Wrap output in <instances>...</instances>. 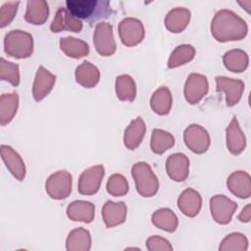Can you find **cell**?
Instances as JSON below:
<instances>
[{
	"instance_id": "1",
	"label": "cell",
	"mask_w": 251,
	"mask_h": 251,
	"mask_svg": "<svg viewBox=\"0 0 251 251\" xmlns=\"http://www.w3.org/2000/svg\"><path fill=\"white\" fill-rule=\"evenodd\" d=\"M211 33L219 42L243 39L248 32L246 22L228 9L218 11L211 22Z\"/></svg>"
},
{
	"instance_id": "2",
	"label": "cell",
	"mask_w": 251,
	"mask_h": 251,
	"mask_svg": "<svg viewBox=\"0 0 251 251\" xmlns=\"http://www.w3.org/2000/svg\"><path fill=\"white\" fill-rule=\"evenodd\" d=\"M67 9L77 19L93 23L97 20L108 18L111 14L109 1L98 0H67Z\"/></svg>"
},
{
	"instance_id": "3",
	"label": "cell",
	"mask_w": 251,
	"mask_h": 251,
	"mask_svg": "<svg viewBox=\"0 0 251 251\" xmlns=\"http://www.w3.org/2000/svg\"><path fill=\"white\" fill-rule=\"evenodd\" d=\"M5 53L16 59L28 58L33 53V37L21 29L10 30L4 37Z\"/></svg>"
},
{
	"instance_id": "4",
	"label": "cell",
	"mask_w": 251,
	"mask_h": 251,
	"mask_svg": "<svg viewBox=\"0 0 251 251\" xmlns=\"http://www.w3.org/2000/svg\"><path fill=\"white\" fill-rule=\"evenodd\" d=\"M131 176L136 190L142 197H152L158 192L159 179L146 162L135 163L131 168Z\"/></svg>"
},
{
	"instance_id": "5",
	"label": "cell",
	"mask_w": 251,
	"mask_h": 251,
	"mask_svg": "<svg viewBox=\"0 0 251 251\" xmlns=\"http://www.w3.org/2000/svg\"><path fill=\"white\" fill-rule=\"evenodd\" d=\"M73 176L66 170L53 173L45 182L46 193L55 200L66 199L72 192Z\"/></svg>"
},
{
	"instance_id": "6",
	"label": "cell",
	"mask_w": 251,
	"mask_h": 251,
	"mask_svg": "<svg viewBox=\"0 0 251 251\" xmlns=\"http://www.w3.org/2000/svg\"><path fill=\"white\" fill-rule=\"evenodd\" d=\"M93 44L97 53L103 57L112 56L117 49L113 25L107 22H100L95 25Z\"/></svg>"
},
{
	"instance_id": "7",
	"label": "cell",
	"mask_w": 251,
	"mask_h": 251,
	"mask_svg": "<svg viewBox=\"0 0 251 251\" xmlns=\"http://www.w3.org/2000/svg\"><path fill=\"white\" fill-rule=\"evenodd\" d=\"M119 35L122 43L126 47H133L142 42L145 29L141 21L136 18H125L118 26Z\"/></svg>"
},
{
	"instance_id": "8",
	"label": "cell",
	"mask_w": 251,
	"mask_h": 251,
	"mask_svg": "<svg viewBox=\"0 0 251 251\" xmlns=\"http://www.w3.org/2000/svg\"><path fill=\"white\" fill-rule=\"evenodd\" d=\"M183 140L186 147L195 154L207 152L211 144L208 130L197 124H191L184 129Z\"/></svg>"
},
{
	"instance_id": "9",
	"label": "cell",
	"mask_w": 251,
	"mask_h": 251,
	"mask_svg": "<svg viewBox=\"0 0 251 251\" xmlns=\"http://www.w3.org/2000/svg\"><path fill=\"white\" fill-rule=\"evenodd\" d=\"M236 209L237 203L224 194H216L210 199L211 216L220 225H227Z\"/></svg>"
},
{
	"instance_id": "10",
	"label": "cell",
	"mask_w": 251,
	"mask_h": 251,
	"mask_svg": "<svg viewBox=\"0 0 251 251\" xmlns=\"http://www.w3.org/2000/svg\"><path fill=\"white\" fill-rule=\"evenodd\" d=\"M209 82L206 75L202 74H190L184 83L183 94L185 100L191 104H198L208 93Z\"/></svg>"
},
{
	"instance_id": "11",
	"label": "cell",
	"mask_w": 251,
	"mask_h": 251,
	"mask_svg": "<svg viewBox=\"0 0 251 251\" xmlns=\"http://www.w3.org/2000/svg\"><path fill=\"white\" fill-rule=\"evenodd\" d=\"M105 169L103 165L92 166L84 170L78 177L77 191L82 195H93L98 192L103 177Z\"/></svg>"
},
{
	"instance_id": "12",
	"label": "cell",
	"mask_w": 251,
	"mask_h": 251,
	"mask_svg": "<svg viewBox=\"0 0 251 251\" xmlns=\"http://www.w3.org/2000/svg\"><path fill=\"white\" fill-rule=\"evenodd\" d=\"M216 91L226 94V103L228 107L236 105L243 94L245 84L240 79L218 75L215 77Z\"/></svg>"
},
{
	"instance_id": "13",
	"label": "cell",
	"mask_w": 251,
	"mask_h": 251,
	"mask_svg": "<svg viewBox=\"0 0 251 251\" xmlns=\"http://www.w3.org/2000/svg\"><path fill=\"white\" fill-rule=\"evenodd\" d=\"M52 32H61L69 30L73 32H80L82 29V22L75 18L67 8L60 7L50 25Z\"/></svg>"
},
{
	"instance_id": "14",
	"label": "cell",
	"mask_w": 251,
	"mask_h": 251,
	"mask_svg": "<svg viewBox=\"0 0 251 251\" xmlns=\"http://www.w3.org/2000/svg\"><path fill=\"white\" fill-rule=\"evenodd\" d=\"M166 171L169 177L176 182L184 181L189 175V159L183 153H174L167 158Z\"/></svg>"
},
{
	"instance_id": "15",
	"label": "cell",
	"mask_w": 251,
	"mask_h": 251,
	"mask_svg": "<svg viewBox=\"0 0 251 251\" xmlns=\"http://www.w3.org/2000/svg\"><path fill=\"white\" fill-rule=\"evenodd\" d=\"M56 82V75L50 73L43 66H39L32 85V96L35 101L39 102L44 99L53 89Z\"/></svg>"
},
{
	"instance_id": "16",
	"label": "cell",
	"mask_w": 251,
	"mask_h": 251,
	"mask_svg": "<svg viewBox=\"0 0 251 251\" xmlns=\"http://www.w3.org/2000/svg\"><path fill=\"white\" fill-rule=\"evenodd\" d=\"M127 207L125 202L106 201L102 207V219L106 227H114L122 225L126 220Z\"/></svg>"
},
{
	"instance_id": "17",
	"label": "cell",
	"mask_w": 251,
	"mask_h": 251,
	"mask_svg": "<svg viewBox=\"0 0 251 251\" xmlns=\"http://www.w3.org/2000/svg\"><path fill=\"white\" fill-rule=\"evenodd\" d=\"M228 190L240 199H247L251 196V177L245 171H235L226 179Z\"/></svg>"
},
{
	"instance_id": "18",
	"label": "cell",
	"mask_w": 251,
	"mask_h": 251,
	"mask_svg": "<svg viewBox=\"0 0 251 251\" xmlns=\"http://www.w3.org/2000/svg\"><path fill=\"white\" fill-rule=\"evenodd\" d=\"M1 158L14 177L20 181L24 180L26 170L21 155L11 146L3 144L1 145Z\"/></svg>"
},
{
	"instance_id": "19",
	"label": "cell",
	"mask_w": 251,
	"mask_h": 251,
	"mask_svg": "<svg viewBox=\"0 0 251 251\" xmlns=\"http://www.w3.org/2000/svg\"><path fill=\"white\" fill-rule=\"evenodd\" d=\"M226 143L232 155H239L246 147V137L240 128L238 120L233 117L226 129Z\"/></svg>"
},
{
	"instance_id": "20",
	"label": "cell",
	"mask_w": 251,
	"mask_h": 251,
	"mask_svg": "<svg viewBox=\"0 0 251 251\" xmlns=\"http://www.w3.org/2000/svg\"><path fill=\"white\" fill-rule=\"evenodd\" d=\"M177 207L183 215L193 218L197 216L201 210L202 197L195 189L186 188L177 198Z\"/></svg>"
},
{
	"instance_id": "21",
	"label": "cell",
	"mask_w": 251,
	"mask_h": 251,
	"mask_svg": "<svg viewBox=\"0 0 251 251\" xmlns=\"http://www.w3.org/2000/svg\"><path fill=\"white\" fill-rule=\"evenodd\" d=\"M66 212L70 220L89 224L94 220L95 207L89 201L75 200L69 204Z\"/></svg>"
},
{
	"instance_id": "22",
	"label": "cell",
	"mask_w": 251,
	"mask_h": 251,
	"mask_svg": "<svg viewBox=\"0 0 251 251\" xmlns=\"http://www.w3.org/2000/svg\"><path fill=\"white\" fill-rule=\"evenodd\" d=\"M146 133V125L141 117L132 120L124 132V144L129 150L136 149Z\"/></svg>"
},
{
	"instance_id": "23",
	"label": "cell",
	"mask_w": 251,
	"mask_h": 251,
	"mask_svg": "<svg viewBox=\"0 0 251 251\" xmlns=\"http://www.w3.org/2000/svg\"><path fill=\"white\" fill-rule=\"evenodd\" d=\"M191 18V12L184 7H176L172 9L165 18L166 28L173 33L183 31L188 25Z\"/></svg>"
},
{
	"instance_id": "24",
	"label": "cell",
	"mask_w": 251,
	"mask_h": 251,
	"mask_svg": "<svg viewBox=\"0 0 251 251\" xmlns=\"http://www.w3.org/2000/svg\"><path fill=\"white\" fill-rule=\"evenodd\" d=\"M75 81L85 88H92L100 80L99 69L88 61H83L78 65L75 72Z\"/></svg>"
},
{
	"instance_id": "25",
	"label": "cell",
	"mask_w": 251,
	"mask_h": 251,
	"mask_svg": "<svg viewBox=\"0 0 251 251\" xmlns=\"http://www.w3.org/2000/svg\"><path fill=\"white\" fill-rule=\"evenodd\" d=\"M49 16V5L44 0H29L26 3L25 20L32 25H43Z\"/></svg>"
},
{
	"instance_id": "26",
	"label": "cell",
	"mask_w": 251,
	"mask_h": 251,
	"mask_svg": "<svg viewBox=\"0 0 251 251\" xmlns=\"http://www.w3.org/2000/svg\"><path fill=\"white\" fill-rule=\"evenodd\" d=\"M173 96L167 86L156 89L150 98V107L154 113L160 116L168 115L172 109Z\"/></svg>"
},
{
	"instance_id": "27",
	"label": "cell",
	"mask_w": 251,
	"mask_h": 251,
	"mask_svg": "<svg viewBox=\"0 0 251 251\" xmlns=\"http://www.w3.org/2000/svg\"><path fill=\"white\" fill-rule=\"evenodd\" d=\"M91 248L90 232L84 227H77L70 231L66 240L68 251H88Z\"/></svg>"
},
{
	"instance_id": "28",
	"label": "cell",
	"mask_w": 251,
	"mask_h": 251,
	"mask_svg": "<svg viewBox=\"0 0 251 251\" xmlns=\"http://www.w3.org/2000/svg\"><path fill=\"white\" fill-rule=\"evenodd\" d=\"M223 63L229 72L242 73L248 68L249 57L241 49H231L224 54Z\"/></svg>"
},
{
	"instance_id": "29",
	"label": "cell",
	"mask_w": 251,
	"mask_h": 251,
	"mask_svg": "<svg viewBox=\"0 0 251 251\" xmlns=\"http://www.w3.org/2000/svg\"><path fill=\"white\" fill-rule=\"evenodd\" d=\"M60 48L68 57L74 59L85 57L89 53L88 44L85 41L73 36L60 38Z\"/></svg>"
},
{
	"instance_id": "30",
	"label": "cell",
	"mask_w": 251,
	"mask_h": 251,
	"mask_svg": "<svg viewBox=\"0 0 251 251\" xmlns=\"http://www.w3.org/2000/svg\"><path fill=\"white\" fill-rule=\"evenodd\" d=\"M152 224L165 231L175 232L178 226L176 215L169 208H161L156 210L151 217Z\"/></svg>"
},
{
	"instance_id": "31",
	"label": "cell",
	"mask_w": 251,
	"mask_h": 251,
	"mask_svg": "<svg viewBox=\"0 0 251 251\" xmlns=\"http://www.w3.org/2000/svg\"><path fill=\"white\" fill-rule=\"evenodd\" d=\"M19 107V95L17 92L3 93L0 97V125L9 124L15 117Z\"/></svg>"
},
{
	"instance_id": "32",
	"label": "cell",
	"mask_w": 251,
	"mask_h": 251,
	"mask_svg": "<svg viewBox=\"0 0 251 251\" xmlns=\"http://www.w3.org/2000/svg\"><path fill=\"white\" fill-rule=\"evenodd\" d=\"M116 95L121 101L131 102L136 97V84L134 79L128 75H121L115 81Z\"/></svg>"
},
{
	"instance_id": "33",
	"label": "cell",
	"mask_w": 251,
	"mask_h": 251,
	"mask_svg": "<svg viewBox=\"0 0 251 251\" xmlns=\"http://www.w3.org/2000/svg\"><path fill=\"white\" fill-rule=\"evenodd\" d=\"M175 137L169 131L161 128H154L151 134L150 148L153 153L161 155L175 145Z\"/></svg>"
},
{
	"instance_id": "34",
	"label": "cell",
	"mask_w": 251,
	"mask_h": 251,
	"mask_svg": "<svg viewBox=\"0 0 251 251\" xmlns=\"http://www.w3.org/2000/svg\"><path fill=\"white\" fill-rule=\"evenodd\" d=\"M196 50L190 44H181L176 46L171 53L168 60V68L175 69L192 61L195 57Z\"/></svg>"
},
{
	"instance_id": "35",
	"label": "cell",
	"mask_w": 251,
	"mask_h": 251,
	"mask_svg": "<svg viewBox=\"0 0 251 251\" xmlns=\"http://www.w3.org/2000/svg\"><path fill=\"white\" fill-rule=\"evenodd\" d=\"M248 249V239L240 232H232L226 235L221 242V251H245Z\"/></svg>"
},
{
	"instance_id": "36",
	"label": "cell",
	"mask_w": 251,
	"mask_h": 251,
	"mask_svg": "<svg viewBox=\"0 0 251 251\" xmlns=\"http://www.w3.org/2000/svg\"><path fill=\"white\" fill-rule=\"evenodd\" d=\"M0 79L8 81L13 86L20 84V66L18 64L0 59Z\"/></svg>"
},
{
	"instance_id": "37",
	"label": "cell",
	"mask_w": 251,
	"mask_h": 251,
	"mask_svg": "<svg viewBox=\"0 0 251 251\" xmlns=\"http://www.w3.org/2000/svg\"><path fill=\"white\" fill-rule=\"evenodd\" d=\"M107 192L115 197L124 196L128 192L129 185L126 178L120 174L112 175L107 181Z\"/></svg>"
},
{
	"instance_id": "38",
	"label": "cell",
	"mask_w": 251,
	"mask_h": 251,
	"mask_svg": "<svg viewBox=\"0 0 251 251\" xmlns=\"http://www.w3.org/2000/svg\"><path fill=\"white\" fill-rule=\"evenodd\" d=\"M19 5H20L19 1H9L1 5L0 7V27L1 28L11 24V22L16 17Z\"/></svg>"
},
{
	"instance_id": "39",
	"label": "cell",
	"mask_w": 251,
	"mask_h": 251,
	"mask_svg": "<svg viewBox=\"0 0 251 251\" xmlns=\"http://www.w3.org/2000/svg\"><path fill=\"white\" fill-rule=\"evenodd\" d=\"M146 248L149 251H172L173 246L170 241L162 236L152 235L146 240Z\"/></svg>"
},
{
	"instance_id": "40",
	"label": "cell",
	"mask_w": 251,
	"mask_h": 251,
	"mask_svg": "<svg viewBox=\"0 0 251 251\" xmlns=\"http://www.w3.org/2000/svg\"><path fill=\"white\" fill-rule=\"evenodd\" d=\"M238 220L242 223H249L250 218H251V205L247 204L239 213L238 215Z\"/></svg>"
},
{
	"instance_id": "41",
	"label": "cell",
	"mask_w": 251,
	"mask_h": 251,
	"mask_svg": "<svg viewBox=\"0 0 251 251\" xmlns=\"http://www.w3.org/2000/svg\"><path fill=\"white\" fill-rule=\"evenodd\" d=\"M238 4L240 5V6H242L245 10H246V12L247 13H249L250 12V6H251V1L250 0H247V1H243V2H238Z\"/></svg>"
}]
</instances>
